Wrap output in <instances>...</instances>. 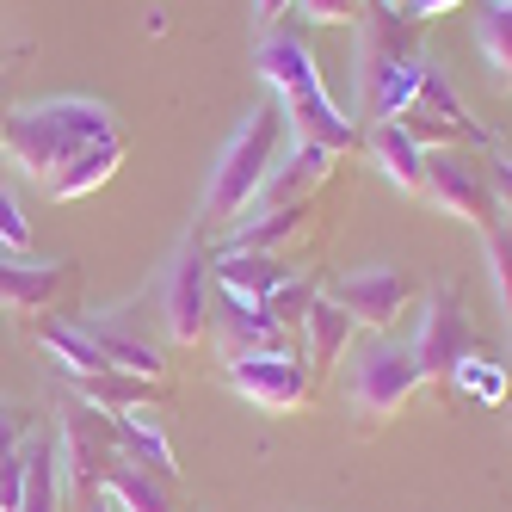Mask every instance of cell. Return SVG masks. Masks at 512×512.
<instances>
[{
    "mask_svg": "<svg viewBox=\"0 0 512 512\" xmlns=\"http://www.w3.org/2000/svg\"><path fill=\"white\" fill-rule=\"evenodd\" d=\"M475 50L488 56L494 81L512 93V0H488L482 19H475Z\"/></svg>",
    "mask_w": 512,
    "mask_h": 512,
    "instance_id": "27",
    "label": "cell"
},
{
    "mask_svg": "<svg viewBox=\"0 0 512 512\" xmlns=\"http://www.w3.org/2000/svg\"><path fill=\"white\" fill-rule=\"evenodd\" d=\"M31 432H38V414H31L25 401H7V395H0V512H19Z\"/></svg>",
    "mask_w": 512,
    "mask_h": 512,
    "instance_id": "19",
    "label": "cell"
},
{
    "mask_svg": "<svg viewBox=\"0 0 512 512\" xmlns=\"http://www.w3.org/2000/svg\"><path fill=\"white\" fill-rule=\"evenodd\" d=\"M210 278H216V290H223L229 303H247V309H260L272 290L290 278L284 272V260L278 253H247V247H223L210 260Z\"/></svg>",
    "mask_w": 512,
    "mask_h": 512,
    "instance_id": "15",
    "label": "cell"
},
{
    "mask_svg": "<svg viewBox=\"0 0 512 512\" xmlns=\"http://www.w3.org/2000/svg\"><path fill=\"white\" fill-rule=\"evenodd\" d=\"M223 377H229V389L241 401H253V408H266V414L303 408L309 383H315L309 358H297V352H241V358H229Z\"/></svg>",
    "mask_w": 512,
    "mask_h": 512,
    "instance_id": "12",
    "label": "cell"
},
{
    "mask_svg": "<svg viewBox=\"0 0 512 512\" xmlns=\"http://www.w3.org/2000/svg\"><path fill=\"white\" fill-rule=\"evenodd\" d=\"M290 13L309 19V25H352L358 19V0H297Z\"/></svg>",
    "mask_w": 512,
    "mask_h": 512,
    "instance_id": "32",
    "label": "cell"
},
{
    "mask_svg": "<svg viewBox=\"0 0 512 512\" xmlns=\"http://www.w3.org/2000/svg\"><path fill=\"white\" fill-rule=\"evenodd\" d=\"M451 383H463L475 401H500L512 377H506V364H500V358H482V352H469V358L457 364V377H451Z\"/></svg>",
    "mask_w": 512,
    "mask_h": 512,
    "instance_id": "30",
    "label": "cell"
},
{
    "mask_svg": "<svg viewBox=\"0 0 512 512\" xmlns=\"http://www.w3.org/2000/svg\"><path fill=\"white\" fill-rule=\"evenodd\" d=\"M327 167H334V149H321V142L290 136V149H284V155H278V167L266 173V186H260V198H253V210H247V216L309 204V198H315V186L327 179Z\"/></svg>",
    "mask_w": 512,
    "mask_h": 512,
    "instance_id": "14",
    "label": "cell"
},
{
    "mask_svg": "<svg viewBox=\"0 0 512 512\" xmlns=\"http://www.w3.org/2000/svg\"><path fill=\"white\" fill-rule=\"evenodd\" d=\"M321 297V278H284L278 290H272V297L260 303L278 327H290V334H297V327H303V315H309V303Z\"/></svg>",
    "mask_w": 512,
    "mask_h": 512,
    "instance_id": "29",
    "label": "cell"
},
{
    "mask_svg": "<svg viewBox=\"0 0 512 512\" xmlns=\"http://www.w3.org/2000/svg\"><path fill=\"white\" fill-rule=\"evenodd\" d=\"M290 7H297V0H253V25H278Z\"/></svg>",
    "mask_w": 512,
    "mask_h": 512,
    "instance_id": "34",
    "label": "cell"
},
{
    "mask_svg": "<svg viewBox=\"0 0 512 512\" xmlns=\"http://www.w3.org/2000/svg\"><path fill=\"white\" fill-rule=\"evenodd\" d=\"M118 167H124V136L112 130V136H99L93 149H81L75 161H68V167L50 179L44 192H50L56 204H68V198H87V192H99V186H105V179H112Z\"/></svg>",
    "mask_w": 512,
    "mask_h": 512,
    "instance_id": "21",
    "label": "cell"
},
{
    "mask_svg": "<svg viewBox=\"0 0 512 512\" xmlns=\"http://www.w3.org/2000/svg\"><path fill=\"white\" fill-rule=\"evenodd\" d=\"M0 130H7V118H0Z\"/></svg>",
    "mask_w": 512,
    "mask_h": 512,
    "instance_id": "37",
    "label": "cell"
},
{
    "mask_svg": "<svg viewBox=\"0 0 512 512\" xmlns=\"http://www.w3.org/2000/svg\"><path fill=\"white\" fill-rule=\"evenodd\" d=\"M482 253H488V272H494V290H500V309L512 321V216L500 210L494 229H482Z\"/></svg>",
    "mask_w": 512,
    "mask_h": 512,
    "instance_id": "28",
    "label": "cell"
},
{
    "mask_svg": "<svg viewBox=\"0 0 512 512\" xmlns=\"http://www.w3.org/2000/svg\"><path fill=\"white\" fill-rule=\"evenodd\" d=\"M0 247L7 253H31V223H25V210H19V198L0 186Z\"/></svg>",
    "mask_w": 512,
    "mask_h": 512,
    "instance_id": "31",
    "label": "cell"
},
{
    "mask_svg": "<svg viewBox=\"0 0 512 512\" xmlns=\"http://www.w3.org/2000/svg\"><path fill=\"white\" fill-rule=\"evenodd\" d=\"M19 512H62V463H56V432H31L25 445V488H19Z\"/></svg>",
    "mask_w": 512,
    "mask_h": 512,
    "instance_id": "22",
    "label": "cell"
},
{
    "mask_svg": "<svg viewBox=\"0 0 512 512\" xmlns=\"http://www.w3.org/2000/svg\"><path fill=\"white\" fill-rule=\"evenodd\" d=\"M420 198H432L445 216H457V223H469L475 235L494 229L500 216V198L488 186V161H475L463 149H426V186Z\"/></svg>",
    "mask_w": 512,
    "mask_h": 512,
    "instance_id": "9",
    "label": "cell"
},
{
    "mask_svg": "<svg viewBox=\"0 0 512 512\" xmlns=\"http://www.w3.org/2000/svg\"><path fill=\"white\" fill-rule=\"evenodd\" d=\"M364 149H371V161H377V173L389 179L395 192H420L426 186V149L414 142V130L408 124H371V136H364Z\"/></svg>",
    "mask_w": 512,
    "mask_h": 512,
    "instance_id": "17",
    "label": "cell"
},
{
    "mask_svg": "<svg viewBox=\"0 0 512 512\" xmlns=\"http://www.w3.org/2000/svg\"><path fill=\"white\" fill-rule=\"evenodd\" d=\"M463 7V0H414V19H438V13H451Z\"/></svg>",
    "mask_w": 512,
    "mask_h": 512,
    "instance_id": "35",
    "label": "cell"
},
{
    "mask_svg": "<svg viewBox=\"0 0 512 512\" xmlns=\"http://www.w3.org/2000/svg\"><path fill=\"white\" fill-rule=\"evenodd\" d=\"M290 149V118L278 99H260L253 112L235 124V136L223 142L210 179H204V223H235V216L253 210L266 173L278 167V155Z\"/></svg>",
    "mask_w": 512,
    "mask_h": 512,
    "instance_id": "4",
    "label": "cell"
},
{
    "mask_svg": "<svg viewBox=\"0 0 512 512\" xmlns=\"http://www.w3.org/2000/svg\"><path fill=\"white\" fill-rule=\"evenodd\" d=\"M358 31V93H364V118H401L414 105L420 81H426V56H420V38H414V13H389V7H371L352 19Z\"/></svg>",
    "mask_w": 512,
    "mask_h": 512,
    "instance_id": "2",
    "label": "cell"
},
{
    "mask_svg": "<svg viewBox=\"0 0 512 512\" xmlns=\"http://www.w3.org/2000/svg\"><path fill=\"white\" fill-rule=\"evenodd\" d=\"M420 364H414V346H401L389 334H371L358 346L352 358V377H346V401H352V414L371 426V420H389L395 408H408V395L420 389Z\"/></svg>",
    "mask_w": 512,
    "mask_h": 512,
    "instance_id": "7",
    "label": "cell"
},
{
    "mask_svg": "<svg viewBox=\"0 0 512 512\" xmlns=\"http://www.w3.org/2000/svg\"><path fill=\"white\" fill-rule=\"evenodd\" d=\"M68 284H75V266L68 260H31V253L0 247V315L31 321L38 309H50Z\"/></svg>",
    "mask_w": 512,
    "mask_h": 512,
    "instance_id": "13",
    "label": "cell"
},
{
    "mask_svg": "<svg viewBox=\"0 0 512 512\" xmlns=\"http://www.w3.org/2000/svg\"><path fill=\"white\" fill-rule=\"evenodd\" d=\"M112 105L105 99H87V93H56V99H31V105H13L7 112V130H0V149L7 161L50 186V179L75 161L81 149H93L99 136H112Z\"/></svg>",
    "mask_w": 512,
    "mask_h": 512,
    "instance_id": "1",
    "label": "cell"
},
{
    "mask_svg": "<svg viewBox=\"0 0 512 512\" xmlns=\"http://www.w3.org/2000/svg\"><path fill=\"white\" fill-rule=\"evenodd\" d=\"M38 346L50 352V364L68 377V383H81V377H99V371H112V364L99 358V346L81 334V321H44L38 327Z\"/></svg>",
    "mask_w": 512,
    "mask_h": 512,
    "instance_id": "24",
    "label": "cell"
},
{
    "mask_svg": "<svg viewBox=\"0 0 512 512\" xmlns=\"http://www.w3.org/2000/svg\"><path fill=\"white\" fill-rule=\"evenodd\" d=\"M408 346H414L420 377H432V383H451L457 377V364L475 352V327H469V309H463V290L457 284H445V290H432V297H426L420 334Z\"/></svg>",
    "mask_w": 512,
    "mask_h": 512,
    "instance_id": "11",
    "label": "cell"
},
{
    "mask_svg": "<svg viewBox=\"0 0 512 512\" xmlns=\"http://www.w3.org/2000/svg\"><path fill=\"white\" fill-rule=\"evenodd\" d=\"M81 334H87V340L99 346V358L112 364V371L149 377V383H155V377L167 371V358H161V352H155L149 340H136V334H130V327H124L118 315H93V321H81Z\"/></svg>",
    "mask_w": 512,
    "mask_h": 512,
    "instance_id": "18",
    "label": "cell"
},
{
    "mask_svg": "<svg viewBox=\"0 0 512 512\" xmlns=\"http://www.w3.org/2000/svg\"><path fill=\"white\" fill-rule=\"evenodd\" d=\"M112 438H118V457H130V463H142V469H155V475H179V463H173V445H167V432L142 414V408H130V414H112Z\"/></svg>",
    "mask_w": 512,
    "mask_h": 512,
    "instance_id": "23",
    "label": "cell"
},
{
    "mask_svg": "<svg viewBox=\"0 0 512 512\" xmlns=\"http://www.w3.org/2000/svg\"><path fill=\"white\" fill-rule=\"evenodd\" d=\"M87 512H118V506H112V500H105V494H99V500H93V506H87Z\"/></svg>",
    "mask_w": 512,
    "mask_h": 512,
    "instance_id": "36",
    "label": "cell"
},
{
    "mask_svg": "<svg viewBox=\"0 0 512 512\" xmlns=\"http://www.w3.org/2000/svg\"><path fill=\"white\" fill-rule=\"evenodd\" d=\"M327 297H334L358 327L389 334L395 315H408V303L420 297V278L408 266H358V272H340L334 284H327Z\"/></svg>",
    "mask_w": 512,
    "mask_h": 512,
    "instance_id": "10",
    "label": "cell"
},
{
    "mask_svg": "<svg viewBox=\"0 0 512 512\" xmlns=\"http://www.w3.org/2000/svg\"><path fill=\"white\" fill-rule=\"evenodd\" d=\"M253 68H260V81H266V87H272V99L284 105L290 136L321 142V149H334V155H352V149H358V124L340 112L334 99H327L321 68H315L309 44L278 38V31H272V38L260 44V56H253Z\"/></svg>",
    "mask_w": 512,
    "mask_h": 512,
    "instance_id": "3",
    "label": "cell"
},
{
    "mask_svg": "<svg viewBox=\"0 0 512 512\" xmlns=\"http://www.w3.org/2000/svg\"><path fill=\"white\" fill-rule=\"evenodd\" d=\"M68 395H81L87 408H99V414H130V408H149L155 383L149 377H130V371H99V377L68 383Z\"/></svg>",
    "mask_w": 512,
    "mask_h": 512,
    "instance_id": "26",
    "label": "cell"
},
{
    "mask_svg": "<svg viewBox=\"0 0 512 512\" xmlns=\"http://www.w3.org/2000/svg\"><path fill=\"white\" fill-rule=\"evenodd\" d=\"M99 494L112 500L118 512H179V506H173V482H167V475L142 469V463H130V457H118L112 469H105V488H99Z\"/></svg>",
    "mask_w": 512,
    "mask_h": 512,
    "instance_id": "20",
    "label": "cell"
},
{
    "mask_svg": "<svg viewBox=\"0 0 512 512\" xmlns=\"http://www.w3.org/2000/svg\"><path fill=\"white\" fill-rule=\"evenodd\" d=\"M216 297V278H210V247H204V229H186L173 247V260L161 272V321L173 346H198L210 334V303Z\"/></svg>",
    "mask_w": 512,
    "mask_h": 512,
    "instance_id": "6",
    "label": "cell"
},
{
    "mask_svg": "<svg viewBox=\"0 0 512 512\" xmlns=\"http://www.w3.org/2000/svg\"><path fill=\"white\" fill-rule=\"evenodd\" d=\"M56 463H62V494L75 500H99L105 488V469L118 463V438H112V414L87 408L81 395L62 401V420H56Z\"/></svg>",
    "mask_w": 512,
    "mask_h": 512,
    "instance_id": "5",
    "label": "cell"
},
{
    "mask_svg": "<svg viewBox=\"0 0 512 512\" xmlns=\"http://www.w3.org/2000/svg\"><path fill=\"white\" fill-rule=\"evenodd\" d=\"M210 327H216V340H223L229 358L241 352H290V327H278L266 309H247V303H216L210 309Z\"/></svg>",
    "mask_w": 512,
    "mask_h": 512,
    "instance_id": "16",
    "label": "cell"
},
{
    "mask_svg": "<svg viewBox=\"0 0 512 512\" xmlns=\"http://www.w3.org/2000/svg\"><path fill=\"white\" fill-rule=\"evenodd\" d=\"M488 186H494V198H500V210L512 216V161H500V155L488 161Z\"/></svg>",
    "mask_w": 512,
    "mask_h": 512,
    "instance_id": "33",
    "label": "cell"
},
{
    "mask_svg": "<svg viewBox=\"0 0 512 512\" xmlns=\"http://www.w3.org/2000/svg\"><path fill=\"white\" fill-rule=\"evenodd\" d=\"M352 315L334 303V297H327V290H321V297L309 303V315H303V340H309V371H327V364H334L340 352H346V340H352Z\"/></svg>",
    "mask_w": 512,
    "mask_h": 512,
    "instance_id": "25",
    "label": "cell"
},
{
    "mask_svg": "<svg viewBox=\"0 0 512 512\" xmlns=\"http://www.w3.org/2000/svg\"><path fill=\"white\" fill-rule=\"evenodd\" d=\"M395 124H408L420 149H488V155L500 149V136H494L488 124L469 118V105L457 99V87L438 75V68H426V81H420L414 105H408Z\"/></svg>",
    "mask_w": 512,
    "mask_h": 512,
    "instance_id": "8",
    "label": "cell"
}]
</instances>
